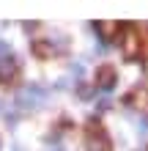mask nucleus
Masks as SVG:
<instances>
[{"mask_svg":"<svg viewBox=\"0 0 148 151\" xmlns=\"http://www.w3.org/2000/svg\"><path fill=\"white\" fill-rule=\"evenodd\" d=\"M85 148L88 151H110V140H107V135L102 129L91 127L88 135H85Z\"/></svg>","mask_w":148,"mask_h":151,"instance_id":"nucleus-1","label":"nucleus"},{"mask_svg":"<svg viewBox=\"0 0 148 151\" xmlns=\"http://www.w3.org/2000/svg\"><path fill=\"white\" fill-rule=\"evenodd\" d=\"M14 77H16V60L14 58H3L0 60V80H3V83H11Z\"/></svg>","mask_w":148,"mask_h":151,"instance_id":"nucleus-2","label":"nucleus"},{"mask_svg":"<svg viewBox=\"0 0 148 151\" xmlns=\"http://www.w3.org/2000/svg\"><path fill=\"white\" fill-rule=\"evenodd\" d=\"M99 85H102V88H112V85H115V69L102 66V69H99Z\"/></svg>","mask_w":148,"mask_h":151,"instance_id":"nucleus-3","label":"nucleus"},{"mask_svg":"<svg viewBox=\"0 0 148 151\" xmlns=\"http://www.w3.org/2000/svg\"><path fill=\"white\" fill-rule=\"evenodd\" d=\"M124 52H126V58H134L137 52H140V44H137V36L134 33H129L126 41H124Z\"/></svg>","mask_w":148,"mask_h":151,"instance_id":"nucleus-4","label":"nucleus"},{"mask_svg":"<svg viewBox=\"0 0 148 151\" xmlns=\"http://www.w3.org/2000/svg\"><path fill=\"white\" fill-rule=\"evenodd\" d=\"M118 28H121V25H115V22H99V25H96V30L104 33V36H112Z\"/></svg>","mask_w":148,"mask_h":151,"instance_id":"nucleus-5","label":"nucleus"},{"mask_svg":"<svg viewBox=\"0 0 148 151\" xmlns=\"http://www.w3.org/2000/svg\"><path fill=\"white\" fill-rule=\"evenodd\" d=\"M82 72H85L82 63H71V74H74V77H82Z\"/></svg>","mask_w":148,"mask_h":151,"instance_id":"nucleus-6","label":"nucleus"},{"mask_svg":"<svg viewBox=\"0 0 148 151\" xmlns=\"http://www.w3.org/2000/svg\"><path fill=\"white\" fill-rule=\"evenodd\" d=\"M6 55H8V44H6V41H0V60H3Z\"/></svg>","mask_w":148,"mask_h":151,"instance_id":"nucleus-7","label":"nucleus"},{"mask_svg":"<svg viewBox=\"0 0 148 151\" xmlns=\"http://www.w3.org/2000/svg\"><path fill=\"white\" fill-rule=\"evenodd\" d=\"M49 151H60V148H49Z\"/></svg>","mask_w":148,"mask_h":151,"instance_id":"nucleus-8","label":"nucleus"}]
</instances>
